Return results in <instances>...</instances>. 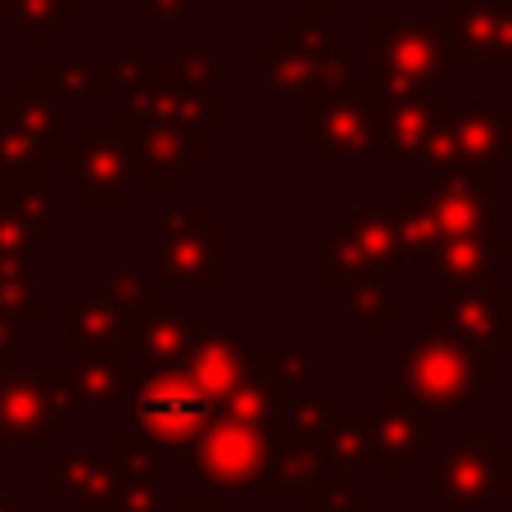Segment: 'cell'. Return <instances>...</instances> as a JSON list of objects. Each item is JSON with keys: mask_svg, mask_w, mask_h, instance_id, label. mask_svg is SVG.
I'll list each match as a JSON object with an SVG mask.
<instances>
[{"mask_svg": "<svg viewBox=\"0 0 512 512\" xmlns=\"http://www.w3.org/2000/svg\"><path fill=\"white\" fill-rule=\"evenodd\" d=\"M204 399L186 386H155L141 399V422L155 435H164V445H177L182 435H191L204 422Z\"/></svg>", "mask_w": 512, "mask_h": 512, "instance_id": "cell-1", "label": "cell"}]
</instances>
